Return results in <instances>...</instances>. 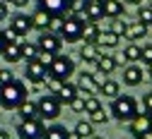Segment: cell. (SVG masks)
<instances>
[{"instance_id": "49", "label": "cell", "mask_w": 152, "mask_h": 139, "mask_svg": "<svg viewBox=\"0 0 152 139\" xmlns=\"http://www.w3.org/2000/svg\"><path fill=\"white\" fill-rule=\"evenodd\" d=\"M147 72H150V77H152V63H150V65H147Z\"/></svg>"}, {"instance_id": "41", "label": "cell", "mask_w": 152, "mask_h": 139, "mask_svg": "<svg viewBox=\"0 0 152 139\" xmlns=\"http://www.w3.org/2000/svg\"><path fill=\"white\" fill-rule=\"evenodd\" d=\"M12 79V72H7V70H0V84H7Z\"/></svg>"}, {"instance_id": "48", "label": "cell", "mask_w": 152, "mask_h": 139, "mask_svg": "<svg viewBox=\"0 0 152 139\" xmlns=\"http://www.w3.org/2000/svg\"><path fill=\"white\" fill-rule=\"evenodd\" d=\"M89 139H104V137H99V134H92V137H89Z\"/></svg>"}, {"instance_id": "32", "label": "cell", "mask_w": 152, "mask_h": 139, "mask_svg": "<svg viewBox=\"0 0 152 139\" xmlns=\"http://www.w3.org/2000/svg\"><path fill=\"white\" fill-rule=\"evenodd\" d=\"M138 22H142L145 27L152 24V7H147V5H140L138 7Z\"/></svg>"}, {"instance_id": "9", "label": "cell", "mask_w": 152, "mask_h": 139, "mask_svg": "<svg viewBox=\"0 0 152 139\" xmlns=\"http://www.w3.org/2000/svg\"><path fill=\"white\" fill-rule=\"evenodd\" d=\"M24 77L29 79L31 84H44V79L48 77V70L39 63V60H29L24 67Z\"/></svg>"}, {"instance_id": "18", "label": "cell", "mask_w": 152, "mask_h": 139, "mask_svg": "<svg viewBox=\"0 0 152 139\" xmlns=\"http://www.w3.org/2000/svg\"><path fill=\"white\" fill-rule=\"evenodd\" d=\"M104 17H111V19L123 17V0H106L104 3Z\"/></svg>"}, {"instance_id": "12", "label": "cell", "mask_w": 152, "mask_h": 139, "mask_svg": "<svg viewBox=\"0 0 152 139\" xmlns=\"http://www.w3.org/2000/svg\"><path fill=\"white\" fill-rule=\"evenodd\" d=\"M142 79H145V72H142L140 65H128V67L123 70V84H128V86L142 84Z\"/></svg>"}, {"instance_id": "33", "label": "cell", "mask_w": 152, "mask_h": 139, "mask_svg": "<svg viewBox=\"0 0 152 139\" xmlns=\"http://www.w3.org/2000/svg\"><path fill=\"white\" fill-rule=\"evenodd\" d=\"M102 108V101H99V96H87L85 98V115L94 113V110H99Z\"/></svg>"}, {"instance_id": "3", "label": "cell", "mask_w": 152, "mask_h": 139, "mask_svg": "<svg viewBox=\"0 0 152 139\" xmlns=\"http://www.w3.org/2000/svg\"><path fill=\"white\" fill-rule=\"evenodd\" d=\"M87 24V19L77 12H68L65 14V22H63V29H61V38L65 43H77L80 38H82V29Z\"/></svg>"}, {"instance_id": "42", "label": "cell", "mask_w": 152, "mask_h": 139, "mask_svg": "<svg viewBox=\"0 0 152 139\" xmlns=\"http://www.w3.org/2000/svg\"><path fill=\"white\" fill-rule=\"evenodd\" d=\"M3 19H7V3L0 0V22H3Z\"/></svg>"}, {"instance_id": "10", "label": "cell", "mask_w": 152, "mask_h": 139, "mask_svg": "<svg viewBox=\"0 0 152 139\" xmlns=\"http://www.w3.org/2000/svg\"><path fill=\"white\" fill-rule=\"evenodd\" d=\"M39 7L48 14H68L70 12V0H39Z\"/></svg>"}, {"instance_id": "15", "label": "cell", "mask_w": 152, "mask_h": 139, "mask_svg": "<svg viewBox=\"0 0 152 139\" xmlns=\"http://www.w3.org/2000/svg\"><path fill=\"white\" fill-rule=\"evenodd\" d=\"M10 27H12L17 34L27 36V34L31 31V17H29V14H15V17L10 19Z\"/></svg>"}, {"instance_id": "7", "label": "cell", "mask_w": 152, "mask_h": 139, "mask_svg": "<svg viewBox=\"0 0 152 139\" xmlns=\"http://www.w3.org/2000/svg\"><path fill=\"white\" fill-rule=\"evenodd\" d=\"M130 134L135 137V139H147L152 134V125H150V115L145 113H138L135 117L130 120Z\"/></svg>"}, {"instance_id": "1", "label": "cell", "mask_w": 152, "mask_h": 139, "mask_svg": "<svg viewBox=\"0 0 152 139\" xmlns=\"http://www.w3.org/2000/svg\"><path fill=\"white\" fill-rule=\"evenodd\" d=\"M27 84L17 77H12L7 84H0V106L5 110H17L27 101Z\"/></svg>"}, {"instance_id": "35", "label": "cell", "mask_w": 152, "mask_h": 139, "mask_svg": "<svg viewBox=\"0 0 152 139\" xmlns=\"http://www.w3.org/2000/svg\"><path fill=\"white\" fill-rule=\"evenodd\" d=\"M63 22H65V14H51L48 31H53V34H61V29H63Z\"/></svg>"}, {"instance_id": "17", "label": "cell", "mask_w": 152, "mask_h": 139, "mask_svg": "<svg viewBox=\"0 0 152 139\" xmlns=\"http://www.w3.org/2000/svg\"><path fill=\"white\" fill-rule=\"evenodd\" d=\"M116 67H118V65H116V58H113V55H104V53H102V55L97 58V70H99L102 74L109 77Z\"/></svg>"}, {"instance_id": "50", "label": "cell", "mask_w": 152, "mask_h": 139, "mask_svg": "<svg viewBox=\"0 0 152 139\" xmlns=\"http://www.w3.org/2000/svg\"><path fill=\"white\" fill-rule=\"evenodd\" d=\"M97 3H102V5H104V3H106V0H97Z\"/></svg>"}, {"instance_id": "4", "label": "cell", "mask_w": 152, "mask_h": 139, "mask_svg": "<svg viewBox=\"0 0 152 139\" xmlns=\"http://www.w3.org/2000/svg\"><path fill=\"white\" fill-rule=\"evenodd\" d=\"M36 108H39V120H56V117L61 115L63 103L56 96L46 94V96H41L39 101H36Z\"/></svg>"}, {"instance_id": "53", "label": "cell", "mask_w": 152, "mask_h": 139, "mask_svg": "<svg viewBox=\"0 0 152 139\" xmlns=\"http://www.w3.org/2000/svg\"><path fill=\"white\" fill-rule=\"evenodd\" d=\"M133 139H135V137H133Z\"/></svg>"}, {"instance_id": "46", "label": "cell", "mask_w": 152, "mask_h": 139, "mask_svg": "<svg viewBox=\"0 0 152 139\" xmlns=\"http://www.w3.org/2000/svg\"><path fill=\"white\" fill-rule=\"evenodd\" d=\"M0 139H10V134H7V130H0Z\"/></svg>"}, {"instance_id": "43", "label": "cell", "mask_w": 152, "mask_h": 139, "mask_svg": "<svg viewBox=\"0 0 152 139\" xmlns=\"http://www.w3.org/2000/svg\"><path fill=\"white\" fill-rule=\"evenodd\" d=\"M5 46H7V38H5V34H3V31H0V53L5 50Z\"/></svg>"}, {"instance_id": "45", "label": "cell", "mask_w": 152, "mask_h": 139, "mask_svg": "<svg viewBox=\"0 0 152 139\" xmlns=\"http://www.w3.org/2000/svg\"><path fill=\"white\" fill-rule=\"evenodd\" d=\"M65 139H82V137H80V134H77V132H75V130H72V132H70V130H68V137H65Z\"/></svg>"}, {"instance_id": "31", "label": "cell", "mask_w": 152, "mask_h": 139, "mask_svg": "<svg viewBox=\"0 0 152 139\" xmlns=\"http://www.w3.org/2000/svg\"><path fill=\"white\" fill-rule=\"evenodd\" d=\"M85 98H87V94L77 91V96H75L72 101L68 103V106H70V110H75V113H85Z\"/></svg>"}, {"instance_id": "21", "label": "cell", "mask_w": 152, "mask_h": 139, "mask_svg": "<svg viewBox=\"0 0 152 139\" xmlns=\"http://www.w3.org/2000/svg\"><path fill=\"white\" fill-rule=\"evenodd\" d=\"M102 55V50H99V46L97 43H82L80 46V58H82V60H94V63H97V58Z\"/></svg>"}, {"instance_id": "6", "label": "cell", "mask_w": 152, "mask_h": 139, "mask_svg": "<svg viewBox=\"0 0 152 139\" xmlns=\"http://www.w3.org/2000/svg\"><path fill=\"white\" fill-rule=\"evenodd\" d=\"M17 134H20V139H44L46 127L41 120H20Z\"/></svg>"}, {"instance_id": "27", "label": "cell", "mask_w": 152, "mask_h": 139, "mask_svg": "<svg viewBox=\"0 0 152 139\" xmlns=\"http://www.w3.org/2000/svg\"><path fill=\"white\" fill-rule=\"evenodd\" d=\"M44 84H46V91H48L51 96H58V91L63 89L65 82H63V79H58V77H51V74H48V77L44 79Z\"/></svg>"}, {"instance_id": "19", "label": "cell", "mask_w": 152, "mask_h": 139, "mask_svg": "<svg viewBox=\"0 0 152 139\" xmlns=\"http://www.w3.org/2000/svg\"><path fill=\"white\" fill-rule=\"evenodd\" d=\"M140 55H142V48H140L138 43H128V46L123 48V55H121V58H123L126 63H130V65H135V63L140 60Z\"/></svg>"}, {"instance_id": "52", "label": "cell", "mask_w": 152, "mask_h": 139, "mask_svg": "<svg viewBox=\"0 0 152 139\" xmlns=\"http://www.w3.org/2000/svg\"><path fill=\"white\" fill-rule=\"evenodd\" d=\"M3 3H10V0H3Z\"/></svg>"}, {"instance_id": "28", "label": "cell", "mask_w": 152, "mask_h": 139, "mask_svg": "<svg viewBox=\"0 0 152 139\" xmlns=\"http://www.w3.org/2000/svg\"><path fill=\"white\" fill-rule=\"evenodd\" d=\"M109 110H104V106L99 108V110H94V113H89V117H87V120L92 122V125H106L109 122Z\"/></svg>"}, {"instance_id": "8", "label": "cell", "mask_w": 152, "mask_h": 139, "mask_svg": "<svg viewBox=\"0 0 152 139\" xmlns=\"http://www.w3.org/2000/svg\"><path fill=\"white\" fill-rule=\"evenodd\" d=\"M36 46H39V50H48L53 55H58L61 53V46H63V38L58 34H53V31H41Z\"/></svg>"}, {"instance_id": "34", "label": "cell", "mask_w": 152, "mask_h": 139, "mask_svg": "<svg viewBox=\"0 0 152 139\" xmlns=\"http://www.w3.org/2000/svg\"><path fill=\"white\" fill-rule=\"evenodd\" d=\"M36 55H39V46H36V43H24L22 46V58H27V63L36 60Z\"/></svg>"}, {"instance_id": "44", "label": "cell", "mask_w": 152, "mask_h": 139, "mask_svg": "<svg viewBox=\"0 0 152 139\" xmlns=\"http://www.w3.org/2000/svg\"><path fill=\"white\" fill-rule=\"evenodd\" d=\"M10 3H12V5H17V7H24L29 0H10Z\"/></svg>"}, {"instance_id": "30", "label": "cell", "mask_w": 152, "mask_h": 139, "mask_svg": "<svg viewBox=\"0 0 152 139\" xmlns=\"http://www.w3.org/2000/svg\"><path fill=\"white\" fill-rule=\"evenodd\" d=\"M75 132H77L82 139H89V137L94 134V125H92L89 120H80L77 125H75Z\"/></svg>"}, {"instance_id": "29", "label": "cell", "mask_w": 152, "mask_h": 139, "mask_svg": "<svg viewBox=\"0 0 152 139\" xmlns=\"http://www.w3.org/2000/svg\"><path fill=\"white\" fill-rule=\"evenodd\" d=\"M65 137H68V130L63 125H51L46 127V134H44V139H65Z\"/></svg>"}, {"instance_id": "2", "label": "cell", "mask_w": 152, "mask_h": 139, "mask_svg": "<svg viewBox=\"0 0 152 139\" xmlns=\"http://www.w3.org/2000/svg\"><path fill=\"white\" fill-rule=\"evenodd\" d=\"M140 113V106H138V101L133 96H116L113 98V103H111V117H116V120H121V122H130L133 117H135Z\"/></svg>"}, {"instance_id": "24", "label": "cell", "mask_w": 152, "mask_h": 139, "mask_svg": "<svg viewBox=\"0 0 152 139\" xmlns=\"http://www.w3.org/2000/svg\"><path fill=\"white\" fill-rule=\"evenodd\" d=\"M145 34H147V27H145L142 22H130V24H128V34H126V38H130V41H138V38H145Z\"/></svg>"}, {"instance_id": "16", "label": "cell", "mask_w": 152, "mask_h": 139, "mask_svg": "<svg viewBox=\"0 0 152 139\" xmlns=\"http://www.w3.org/2000/svg\"><path fill=\"white\" fill-rule=\"evenodd\" d=\"M17 113H20V117L22 120H39V108H36V101H27L17 108Z\"/></svg>"}, {"instance_id": "13", "label": "cell", "mask_w": 152, "mask_h": 139, "mask_svg": "<svg viewBox=\"0 0 152 139\" xmlns=\"http://www.w3.org/2000/svg\"><path fill=\"white\" fill-rule=\"evenodd\" d=\"M82 17L87 19V22H99V19L104 17V5L97 3V0H89L87 7L82 10Z\"/></svg>"}, {"instance_id": "38", "label": "cell", "mask_w": 152, "mask_h": 139, "mask_svg": "<svg viewBox=\"0 0 152 139\" xmlns=\"http://www.w3.org/2000/svg\"><path fill=\"white\" fill-rule=\"evenodd\" d=\"M87 3H89V0H70V12L82 14V10L87 7Z\"/></svg>"}, {"instance_id": "20", "label": "cell", "mask_w": 152, "mask_h": 139, "mask_svg": "<svg viewBox=\"0 0 152 139\" xmlns=\"http://www.w3.org/2000/svg\"><path fill=\"white\" fill-rule=\"evenodd\" d=\"M97 46H102V48H116V46H118V36L113 34L111 29H109V31H99Z\"/></svg>"}, {"instance_id": "51", "label": "cell", "mask_w": 152, "mask_h": 139, "mask_svg": "<svg viewBox=\"0 0 152 139\" xmlns=\"http://www.w3.org/2000/svg\"><path fill=\"white\" fill-rule=\"evenodd\" d=\"M150 125H152V115H150Z\"/></svg>"}, {"instance_id": "23", "label": "cell", "mask_w": 152, "mask_h": 139, "mask_svg": "<svg viewBox=\"0 0 152 139\" xmlns=\"http://www.w3.org/2000/svg\"><path fill=\"white\" fill-rule=\"evenodd\" d=\"M99 94H104V96H109V98H116V96L121 94V84L116 82V79H109V77H106V82L99 86Z\"/></svg>"}, {"instance_id": "39", "label": "cell", "mask_w": 152, "mask_h": 139, "mask_svg": "<svg viewBox=\"0 0 152 139\" xmlns=\"http://www.w3.org/2000/svg\"><path fill=\"white\" fill-rule=\"evenodd\" d=\"M142 110H145L147 115H152V91L142 96Z\"/></svg>"}, {"instance_id": "14", "label": "cell", "mask_w": 152, "mask_h": 139, "mask_svg": "<svg viewBox=\"0 0 152 139\" xmlns=\"http://www.w3.org/2000/svg\"><path fill=\"white\" fill-rule=\"evenodd\" d=\"M31 17V29H36V31H48V24H51V14L46 12V10H36L34 14H29Z\"/></svg>"}, {"instance_id": "36", "label": "cell", "mask_w": 152, "mask_h": 139, "mask_svg": "<svg viewBox=\"0 0 152 139\" xmlns=\"http://www.w3.org/2000/svg\"><path fill=\"white\" fill-rule=\"evenodd\" d=\"M111 31L116 34L118 38H126V34H128V22H123V19H116V22H113V27H111Z\"/></svg>"}, {"instance_id": "37", "label": "cell", "mask_w": 152, "mask_h": 139, "mask_svg": "<svg viewBox=\"0 0 152 139\" xmlns=\"http://www.w3.org/2000/svg\"><path fill=\"white\" fill-rule=\"evenodd\" d=\"M53 58H56L53 53H48V50H39V55H36V60H39V63H41V65H44V67L48 70V67H51V63H53Z\"/></svg>"}, {"instance_id": "11", "label": "cell", "mask_w": 152, "mask_h": 139, "mask_svg": "<svg viewBox=\"0 0 152 139\" xmlns=\"http://www.w3.org/2000/svg\"><path fill=\"white\" fill-rule=\"evenodd\" d=\"M77 91L87 94V96H97L99 94V84H97V79H94V74H87L82 72L77 77Z\"/></svg>"}, {"instance_id": "25", "label": "cell", "mask_w": 152, "mask_h": 139, "mask_svg": "<svg viewBox=\"0 0 152 139\" xmlns=\"http://www.w3.org/2000/svg\"><path fill=\"white\" fill-rule=\"evenodd\" d=\"M75 96H77V86H75V84H70V82H65V84H63V89L58 91V96H56V98H58L61 103H65V106H68Z\"/></svg>"}, {"instance_id": "40", "label": "cell", "mask_w": 152, "mask_h": 139, "mask_svg": "<svg viewBox=\"0 0 152 139\" xmlns=\"http://www.w3.org/2000/svg\"><path fill=\"white\" fill-rule=\"evenodd\" d=\"M140 60H142L145 65L152 63V46H142V55H140Z\"/></svg>"}, {"instance_id": "5", "label": "cell", "mask_w": 152, "mask_h": 139, "mask_svg": "<svg viewBox=\"0 0 152 139\" xmlns=\"http://www.w3.org/2000/svg\"><path fill=\"white\" fill-rule=\"evenodd\" d=\"M72 72H75V63L70 60L68 55H56L53 63H51V67H48V74L63 79V82H68V79L72 77Z\"/></svg>"}, {"instance_id": "22", "label": "cell", "mask_w": 152, "mask_h": 139, "mask_svg": "<svg viewBox=\"0 0 152 139\" xmlns=\"http://www.w3.org/2000/svg\"><path fill=\"white\" fill-rule=\"evenodd\" d=\"M0 55H3L7 63H20V60H22V46H17V43H7L5 50L0 53Z\"/></svg>"}, {"instance_id": "26", "label": "cell", "mask_w": 152, "mask_h": 139, "mask_svg": "<svg viewBox=\"0 0 152 139\" xmlns=\"http://www.w3.org/2000/svg\"><path fill=\"white\" fill-rule=\"evenodd\" d=\"M97 36H99V27H97V22H87L85 29H82V38H85L87 43H97Z\"/></svg>"}, {"instance_id": "47", "label": "cell", "mask_w": 152, "mask_h": 139, "mask_svg": "<svg viewBox=\"0 0 152 139\" xmlns=\"http://www.w3.org/2000/svg\"><path fill=\"white\" fill-rule=\"evenodd\" d=\"M126 3H130V5H140L142 0H126Z\"/></svg>"}]
</instances>
